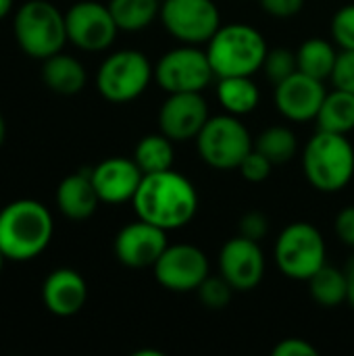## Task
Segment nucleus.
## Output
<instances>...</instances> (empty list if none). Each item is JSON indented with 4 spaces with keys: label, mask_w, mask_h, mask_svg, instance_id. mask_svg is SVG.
<instances>
[{
    "label": "nucleus",
    "mask_w": 354,
    "mask_h": 356,
    "mask_svg": "<svg viewBox=\"0 0 354 356\" xmlns=\"http://www.w3.org/2000/svg\"><path fill=\"white\" fill-rule=\"evenodd\" d=\"M108 10L123 31H140L148 27L161 13L159 0H111Z\"/></svg>",
    "instance_id": "obj_25"
},
{
    "label": "nucleus",
    "mask_w": 354,
    "mask_h": 356,
    "mask_svg": "<svg viewBox=\"0 0 354 356\" xmlns=\"http://www.w3.org/2000/svg\"><path fill=\"white\" fill-rule=\"evenodd\" d=\"M219 102L230 115H246L252 113L261 100L259 88L250 79V75H238V77H219Z\"/></svg>",
    "instance_id": "obj_21"
},
{
    "label": "nucleus",
    "mask_w": 354,
    "mask_h": 356,
    "mask_svg": "<svg viewBox=\"0 0 354 356\" xmlns=\"http://www.w3.org/2000/svg\"><path fill=\"white\" fill-rule=\"evenodd\" d=\"M200 159L215 169H238L252 150V140L244 123L236 115L209 117L196 136Z\"/></svg>",
    "instance_id": "obj_8"
},
{
    "label": "nucleus",
    "mask_w": 354,
    "mask_h": 356,
    "mask_svg": "<svg viewBox=\"0 0 354 356\" xmlns=\"http://www.w3.org/2000/svg\"><path fill=\"white\" fill-rule=\"evenodd\" d=\"M332 38L342 50H354V4L342 6L332 19Z\"/></svg>",
    "instance_id": "obj_30"
},
{
    "label": "nucleus",
    "mask_w": 354,
    "mask_h": 356,
    "mask_svg": "<svg viewBox=\"0 0 354 356\" xmlns=\"http://www.w3.org/2000/svg\"><path fill=\"white\" fill-rule=\"evenodd\" d=\"M42 81L54 94L75 96L83 90L88 75L77 58L56 52L42 60Z\"/></svg>",
    "instance_id": "obj_20"
},
{
    "label": "nucleus",
    "mask_w": 354,
    "mask_h": 356,
    "mask_svg": "<svg viewBox=\"0 0 354 356\" xmlns=\"http://www.w3.org/2000/svg\"><path fill=\"white\" fill-rule=\"evenodd\" d=\"M207 121L209 106L200 92L169 94L159 113V127L173 142H186L196 138Z\"/></svg>",
    "instance_id": "obj_13"
},
{
    "label": "nucleus",
    "mask_w": 354,
    "mask_h": 356,
    "mask_svg": "<svg viewBox=\"0 0 354 356\" xmlns=\"http://www.w3.org/2000/svg\"><path fill=\"white\" fill-rule=\"evenodd\" d=\"M317 127L321 131H334V134H348L354 129V94L338 90L328 94L319 115H317Z\"/></svg>",
    "instance_id": "obj_22"
},
{
    "label": "nucleus",
    "mask_w": 354,
    "mask_h": 356,
    "mask_svg": "<svg viewBox=\"0 0 354 356\" xmlns=\"http://www.w3.org/2000/svg\"><path fill=\"white\" fill-rule=\"evenodd\" d=\"M317 348L311 346L307 340L300 338H288L282 340L275 348H273V356H315Z\"/></svg>",
    "instance_id": "obj_34"
},
{
    "label": "nucleus",
    "mask_w": 354,
    "mask_h": 356,
    "mask_svg": "<svg viewBox=\"0 0 354 356\" xmlns=\"http://www.w3.org/2000/svg\"><path fill=\"white\" fill-rule=\"evenodd\" d=\"M42 300L44 307L56 317H73L77 315L88 300L86 280L69 267H61L48 273L42 284Z\"/></svg>",
    "instance_id": "obj_18"
},
{
    "label": "nucleus",
    "mask_w": 354,
    "mask_h": 356,
    "mask_svg": "<svg viewBox=\"0 0 354 356\" xmlns=\"http://www.w3.org/2000/svg\"><path fill=\"white\" fill-rule=\"evenodd\" d=\"M198 298L200 302L211 309V311H221L232 302V294H234V286L221 275V277H207L200 286H198Z\"/></svg>",
    "instance_id": "obj_29"
},
{
    "label": "nucleus",
    "mask_w": 354,
    "mask_h": 356,
    "mask_svg": "<svg viewBox=\"0 0 354 356\" xmlns=\"http://www.w3.org/2000/svg\"><path fill=\"white\" fill-rule=\"evenodd\" d=\"M4 138H6V123H4V117L0 113V146L4 144Z\"/></svg>",
    "instance_id": "obj_39"
},
{
    "label": "nucleus",
    "mask_w": 354,
    "mask_h": 356,
    "mask_svg": "<svg viewBox=\"0 0 354 356\" xmlns=\"http://www.w3.org/2000/svg\"><path fill=\"white\" fill-rule=\"evenodd\" d=\"M56 207L71 221L90 219L100 202L92 181V171H77L67 175L56 188Z\"/></svg>",
    "instance_id": "obj_19"
},
{
    "label": "nucleus",
    "mask_w": 354,
    "mask_h": 356,
    "mask_svg": "<svg viewBox=\"0 0 354 356\" xmlns=\"http://www.w3.org/2000/svg\"><path fill=\"white\" fill-rule=\"evenodd\" d=\"M90 171L100 202H108V204H121L131 200L144 177L142 169L136 165L134 159L129 161L121 156L106 159Z\"/></svg>",
    "instance_id": "obj_17"
},
{
    "label": "nucleus",
    "mask_w": 354,
    "mask_h": 356,
    "mask_svg": "<svg viewBox=\"0 0 354 356\" xmlns=\"http://www.w3.org/2000/svg\"><path fill=\"white\" fill-rule=\"evenodd\" d=\"M4 261H6V257L2 254V250H0V273H2V267H4Z\"/></svg>",
    "instance_id": "obj_40"
},
{
    "label": "nucleus",
    "mask_w": 354,
    "mask_h": 356,
    "mask_svg": "<svg viewBox=\"0 0 354 356\" xmlns=\"http://www.w3.org/2000/svg\"><path fill=\"white\" fill-rule=\"evenodd\" d=\"M10 8H13V0H0V21L10 13Z\"/></svg>",
    "instance_id": "obj_38"
},
{
    "label": "nucleus",
    "mask_w": 354,
    "mask_h": 356,
    "mask_svg": "<svg viewBox=\"0 0 354 356\" xmlns=\"http://www.w3.org/2000/svg\"><path fill=\"white\" fill-rule=\"evenodd\" d=\"M173 140H169L163 131L161 134H150L144 136L136 150H134V161L142 169V173H159L167 171L173 167Z\"/></svg>",
    "instance_id": "obj_23"
},
{
    "label": "nucleus",
    "mask_w": 354,
    "mask_h": 356,
    "mask_svg": "<svg viewBox=\"0 0 354 356\" xmlns=\"http://www.w3.org/2000/svg\"><path fill=\"white\" fill-rule=\"evenodd\" d=\"M131 202L138 219L165 232L188 225L198 211V194L194 186L173 169L146 173Z\"/></svg>",
    "instance_id": "obj_1"
},
{
    "label": "nucleus",
    "mask_w": 354,
    "mask_h": 356,
    "mask_svg": "<svg viewBox=\"0 0 354 356\" xmlns=\"http://www.w3.org/2000/svg\"><path fill=\"white\" fill-rule=\"evenodd\" d=\"M344 275H346V284H348V302L354 307V257L346 263Z\"/></svg>",
    "instance_id": "obj_37"
},
{
    "label": "nucleus",
    "mask_w": 354,
    "mask_h": 356,
    "mask_svg": "<svg viewBox=\"0 0 354 356\" xmlns=\"http://www.w3.org/2000/svg\"><path fill=\"white\" fill-rule=\"evenodd\" d=\"M52 232V215L38 200L21 198L0 209V250L6 261L25 263L40 257Z\"/></svg>",
    "instance_id": "obj_2"
},
{
    "label": "nucleus",
    "mask_w": 354,
    "mask_h": 356,
    "mask_svg": "<svg viewBox=\"0 0 354 356\" xmlns=\"http://www.w3.org/2000/svg\"><path fill=\"white\" fill-rule=\"evenodd\" d=\"M296 58H298V71L323 81L325 77H332L338 54L328 40L311 38L298 48Z\"/></svg>",
    "instance_id": "obj_24"
},
{
    "label": "nucleus",
    "mask_w": 354,
    "mask_h": 356,
    "mask_svg": "<svg viewBox=\"0 0 354 356\" xmlns=\"http://www.w3.org/2000/svg\"><path fill=\"white\" fill-rule=\"evenodd\" d=\"M309 184L325 194L340 192L354 175V148L344 134L317 131L303 154Z\"/></svg>",
    "instance_id": "obj_4"
},
{
    "label": "nucleus",
    "mask_w": 354,
    "mask_h": 356,
    "mask_svg": "<svg viewBox=\"0 0 354 356\" xmlns=\"http://www.w3.org/2000/svg\"><path fill=\"white\" fill-rule=\"evenodd\" d=\"M275 263L286 277L309 282L325 265L321 232L305 221L288 225L275 242Z\"/></svg>",
    "instance_id": "obj_6"
},
{
    "label": "nucleus",
    "mask_w": 354,
    "mask_h": 356,
    "mask_svg": "<svg viewBox=\"0 0 354 356\" xmlns=\"http://www.w3.org/2000/svg\"><path fill=\"white\" fill-rule=\"evenodd\" d=\"M263 71H265L267 79L277 86L298 71V58L292 50L273 48L267 52V56L263 60Z\"/></svg>",
    "instance_id": "obj_28"
},
{
    "label": "nucleus",
    "mask_w": 354,
    "mask_h": 356,
    "mask_svg": "<svg viewBox=\"0 0 354 356\" xmlns=\"http://www.w3.org/2000/svg\"><path fill=\"white\" fill-rule=\"evenodd\" d=\"M65 25L69 42L88 52H100L108 48L119 31L108 4H100L96 0L71 4L65 13Z\"/></svg>",
    "instance_id": "obj_11"
},
{
    "label": "nucleus",
    "mask_w": 354,
    "mask_h": 356,
    "mask_svg": "<svg viewBox=\"0 0 354 356\" xmlns=\"http://www.w3.org/2000/svg\"><path fill=\"white\" fill-rule=\"evenodd\" d=\"M219 269L234 290L248 292L257 288L265 273V257L259 242L244 236L227 240L219 254Z\"/></svg>",
    "instance_id": "obj_15"
},
{
    "label": "nucleus",
    "mask_w": 354,
    "mask_h": 356,
    "mask_svg": "<svg viewBox=\"0 0 354 356\" xmlns=\"http://www.w3.org/2000/svg\"><path fill=\"white\" fill-rule=\"evenodd\" d=\"M332 81L338 90L354 94V50H342L338 54Z\"/></svg>",
    "instance_id": "obj_32"
},
{
    "label": "nucleus",
    "mask_w": 354,
    "mask_h": 356,
    "mask_svg": "<svg viewBox=\"0 0 354 356\" xmlns=\"http://www.w3.org/2000/svg\"><path fill=\"white\" fill-rule=\"evenodd\" d=\"M271 167H273V163L265 156V154H261L257 148L255 150H250L246 156H244V161L240 163V173H242V177L246 179V181H252V184H261V181H265L269 175H271Z\"/></svg>",
    "instance_id": "obj_31"
},
{
    "label": "nucleus",
    "mask_w": 354,
    "mask_h": 356,
    "mask_svg": "<svg viewBox=\"0 0 354 356\" xmlns=\"http://www.w3.org/2000/svg\"><path fill=\"white\" fill-rule=\"evenodd\" d=\"M336 234L342 240V244L354 248V204L346 207L336 217Z\"/></svg>",
    "instance_id": "obj_36"
},
{
    "label": "nucleus",
    "mask_w": 354,
    "mask_h": 356,
    "mask_svg": "<svg viewBox=\"0 0 354 356\" xmlns=\"http://www.w3.org/2000/svg\"><path fill=\"white\" fill-rule=\"evenodd\" d=\"M13 33L19 48L38 60L63 50L67 38L65 13L48 0H27L13 17Z\"/></svg>",
    "instance_id": "obj_5"
},
{
    "label": "nucleus",
    "mask_w": 354,
    "mask_h": 356,
    "mask_svg": "<svg viewBox=\"0 0 354 356\" xmlns=\"http://www.w3.org/2000/svg\"><path fill=\"white\" fill-rule=\"evenodd\" d=\"M154 71L140 50H119L104 58L96 75V88L108 102H131L148 88Z\"/></svg>",
    "instance_id": "obj_7"
},
{
    "label": "nucleus",
    "mask_w": 354,
    "mask_h": 356,
    "mask_svg": "<svg viewBox=\"0 0 354 356\" xmlns=\"http://www.w3.org/2000/svg\"><path fill=\"white\" fill-rule=\"evenodd\" d=\"M167 232L148 223V221H134L125 225L115 238V257L119 263L131 269H146L154 267L161 254L167 250Z\"/></svg>",
    "instance_id": "obj_14"
},
{
    "label": "nucleus",
    "mask_w": 354,
    "mask_h": 356,
    "mask_svg": "<svg viewBox=\"0 0 354 356\" xmlns=\"http://www.w3.org/2000/svg\"><path fill=\"white\" fill-rule=\"evenodd\" d=\"M267 52L265 38L244 23L221 25L207 46V56L217 77L252 75L263 69Z\"/></svg>",
    "instance_id": "obj_3"
},
{
    "label": "nucleus",
    "mask_w": 354,
    "mask_h": 356,
    "mask_svg": "<svg viewBox=\"0 0 354 356\" xmlns=\"http://www.w3.org/2000/svg\"><path fill=\"white\" fill-rule=\"evenodd\" d=\"M165 29L184 44H209L221 27V15L213 0H163L159 13Z\"/></svg>",
    "instance_id": "obj_9"
},
{
    "label": "nucleus",
    "mask_w": 354,
    "mask_h": 356,
    "mask_svg": "<svg viewBox=\"0 0 354 356\" xmlns=\"http://www.w3.org/2000/svg\"><path fill=\"white\" fill-rule=\"evenodd\" d=\"M311 296L317 305L332 309L348 300V284L346 275L340 269H334L330 265H323L311 280H309Z\"/></svg>",
    "instance_id": "obj_26"
},
{
    "label": "nucleus",
    "mask_w": 354,
    "mask_h": 356,
    "mask_svg": "<svg viewBox=\"0 0 354 356\" xmlns=\"http://www.w3.org/2000/svg\"><path fill=\"white\" fill-rule=\"evenodd\" d=\"M325 96L328 92L323 88V81L303 71H296L275 86V106L290 121L317 119Z\"/></svg>",
    "instance_id": "obj_16"
},
{
    "label": "nucleus",
    "mask_w": 354,
    "mask_h": 356,
    "mask_svg": "<svg viewBox=\"0 0 354 356\" xmlns=\"http://www.w3.org/2000/svg\"><path fill=\"white\" fill-rule=\"evenodd\" d=\"M261 6L265 13L273 17H294L303 10L305 0H261Z\"/></svg>",
    "instance_id": "obj_35"
},
{
    "label": "nucleus",
    "mask_w": 354,
    "mask_h": 356,
    "mask_svg": "<svg viewBox=\"0 0 354 356\" xmlns=\"http://www.w3.org/2000/svg\"><path fill=\"white\" fill-rule=\"evenodd\" d=\"M255 148L261 154H265L273 165H284V163H288V161H292L296 156L298 140H296V136H294L292 129L282 127V125H275V127L265 129L257 138Z\"/></svg>",
    "instance_id": "obj_27"
},
{
    "label": "nucleus",
    "mask_w": 354,
    "mask_h": 356,
    "mask_svg": "<svg viewBox=\"0 0 354 356\" xmlns=\"http://www.w3.org/2000/svg\"><path fill=\"white\" fill-rule=\"evenodd\" d=\"M213 75L207 50H198L192 44L165 52L154 67V79L167 94L202 92Z\"/></svg>",
    "instance_id": "obj_10"
},
{
    "label": "nucleus",
    "mask_w": 354,
    "mask_h": 356,
    "mask_svg": "<svg viewBox=\"0 0 354 356\" xmlns=\"http://www.w3.org/2000/svg\"><path fill=\"white\" fill-rule=\"evenodd\" d=\"M269 232V221L263 213L259 211H252V213H246L240 221V236L248 238V240H255V242H261Z\"/></svg>",
    "instance_id": "obj_33"
},
{
    "label": "nucleus",
    "mask_w": 354,
    "mask_h": 356,
    "mask_svg": "<svg viewBox=\"0 0 354 356\" xmlns=\"http://www.w3.org/2000/svg\"><path fill=\"white\" fill-rule=\"evenodd\" d=\"M156 282L171 292H192L209 277L207 254L192 244L167 246L154 263Z\"/></svg>",
    "instance_id": "obj_12"
}]
</instances>
